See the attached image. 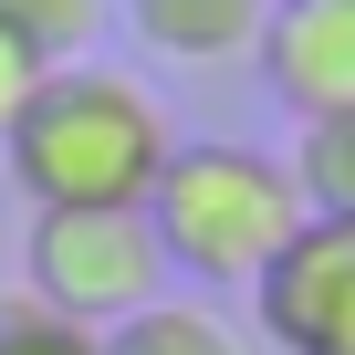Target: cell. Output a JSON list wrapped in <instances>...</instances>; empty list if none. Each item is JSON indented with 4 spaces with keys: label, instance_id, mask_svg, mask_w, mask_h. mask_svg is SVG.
I'll list each match as a JSON object with an SVG mask.
<instances>
[{
    "label": "cell",
    "instance_id": "obj_1",
    "mask_svg": "<svg viewBox=\"0 0 355 355\" xmlns=\"http://www.w3.org/2000/svg\"><path fill=\"white\" fill-rule=\"evenodd\" d=\"M178 146V115L146 73L125 63H53L21 105V125L0 136L21 209H146L157 167Z\"/></svg>",
    "mask_w": 355,
    "mask_h": 355
},
{
    "label": "cell",
    "instance_id": "obj_2",
    "mask_svg": "<svg viewBox=\"0 0 355 355\" xmlns=\"http://www.w3.org/2000/svg\"><path fill=\"white\" fill-rule=\"evenodd\" d=\"M146 230L167 251V282L199 293H251L272 272V251L303 230V189L272 146L241 136H178L157 189H146Z\"/></svg>",
    "mask_w": 355,
    "mask_h": 355
},
{
    "label": "cell",
    "instance_id": "obj_3",
    "mask_svg": "<svg viewBox=\"0 0 355 355\" xmlns=\"http://www.w3.org/2000/svg\"><path fill=\"white\" fill-rule=\"evenodd\" d=\"M21 293L105 334V324H125V313H146L167 293V251H157L146 209H32Z\"/></svg>",
    "mask_w": 355,
    "mask_h": 355
},
{
    "label": "cell",
    "instance_id": "obj_4",
    "mask_svg": "<svg viewBox=\"0 0 355 355\" xmlns=\"http://www.w3.org/2000/svg\"><path fill=\"white\" fill-rule=\"evenodd\" d=\"M251 63L293 105V125L303 115H355V0H272Z\"/></svg>",
    "mask_w": 355,
    "mask_h": 355
},
{
    "label": "cell",
    "instance_id": "obj_5",
    "mask_svg": "<svg viewBox=\"0 0 355 355\" xmlns=\"http://www.w3.org/2000/svg\"><path fill=\"white\" fill-rule=\"evenodd\" d=\"M115 11H125V32L157 63H241L261 42L272 0H115Z\"/></svg>",
    "mask_w": 355,
    "mask_h": 355
},
{
    "label": "cell",
    "instance_id": "obj_6",
    "mask_svg": "<svg viewBox=\"0 0 355 355\" xmlns=\"http://www.w3.org/2000/svg\"><path fill=\"white\" fill-rule=\"evenodd\" d=\"M105 355H251V345H241V324H230L220 303H199V293H157L146 313L105 324Z\"/></svg>",
    "mask_w": 355,
    "mask_h": 355
},
{
    "label": "cell",
    "instance_id": "obj_7",
    "mask_svg": "<svg viewBox=\"0 0 355 355\" xmlns=\"http://www.w3.org/2000/svg\"><path fill=\"white\" fill-rule=\"evenodd\" d=\"M282 167L303 189V220H355V115H303Z\"/></svg>",
    "mask_w": 355,
    "mask_h": 355
},
{
    "label": "cell",
    "instance_id": "obj_8",
    "mask_svg": "<svg viewBox=\"0 0 355 355\" xmlns=\"http://www.w3.org/2000/svg\"><path fill=\"white\" fill-rule=\"evenodd\" d=\"M0 21H11L42 63H84L115 21V0H0Z\"/></svg>",
    "mask_w": 355,
    "mask_h": 355
},
{
    "label": "cell",
    "instance_id": "obj_9",
    "mask_svg": "<svg viewBox=\"0 0 355 355\" xmlns=\"http://www.w3.org/2000/svg\"><path fill=\"white\" fill-rule=\"evenodd\" d=\"M0 355H105V334L32 303V293H0Z\"/></svg>",
    "mask_w": 355,
    "mask_h": 355
},
{
    "label": "cell",
    "instance_id": "obj_10",
    "mask_svg": "<svg viewBox=\"0 0 355 355\" xmlns=\"http://www.w3.org/2000/svg\"><path fill=\"white\" fill-rule=\"evenodd\" d=\"M42 73H53V63H42V53H32L11 21H0V136L21 125V105H32V84H42Z\"/></svg>",
    "mask_w": 355,
    "mask_h": 355
}]
</instances>
